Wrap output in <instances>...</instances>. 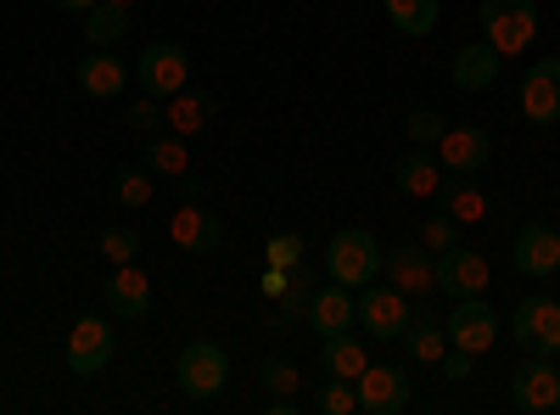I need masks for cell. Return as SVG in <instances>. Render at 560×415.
I'll return each mask as SVG.
<instances>
[{
	"label": "cell",
	"instance_id": "cell-1",
	"mask_svg": "<svg viewBox=\"0 0 560 415\" xmlns=\"http://www.w3.org/2000/svg\"><path fill=\"white\" fill-rule=\"evenodd\" d=\"M477 18H482V39L499 57L533 51V39H538V7L533 0H482Z\"/></svg>",
	"mask_w": 560,
	"mask_h": 415
},
{
	"label": "cell",
	"instance_id": "cell-2",
	"mask_svg": "<svg viewBox=\"0 0 560 415\" xmlns=\"http://www.w3.org/2000/svg\"><path fill=\"white\" fill-rule=\"evenodd\" d=\"M382 269V247L370 230H337L331 247H325V275H331L337 287H370Z\"/></svg>",
	"mask_w": 560,
	"mask_h": 415
},
{
	"label": "cell",
	"instance_id": "cell-3",
	"mask_svg": "<svg viewBox=\"0 0 560 415\" xmlns=\"http://www.w3.org/2000/svg\"><path fill=\"white\" fill-rule=\"evenodd\" d=\"M174 377H179V393H185V399H213V393L230 382V354H224V343H213V337L185 343Z\"/></svg>",
	"mask_w": 560,
	"mask_h": 415
},
{
	"label": "cell",
	"instance_id": "cell-4",
	"mask_svg": "<svg viewBox=\"0 0 560 415\" xmlns=\"http://www.w3.org/2000/svg\"><path fill=\"white\" fill-rule=\"evenodd\" d=\"M113 326L102 314H79L73 320V332H68V348H62V365H68V377H102L107 365H113Z\"/></svg>",
	"mask_w": 560,
	"mask_h": 415
},
{
	"label": "cell",
	"instance_id": "cell-5",
	"mask_svg": "<svg viewBox=\"0 0 560 415\" xmlns=\"http://www.w3.org/2000/svg\"><path fill=\"white\" fill-rule=\"evenodd\" d=\"M135 79H140V96L168 102V96H179V90L191 84V57H185L174 39H158V45H147V51H140Z\"/></svg>",
	"mask_w": 560,
	"mask_h": 415
},
{
	"label": "cell",
	"instance_id": "cell-6",
	"mask_svg": "<svg viewBox=\"0 0 560 415\" xmlns=\"http://www.w3.org/2000/svg\"><path fill=\"white\" fill-rule=\"evenodd\" d=\"M353 326H364L370 337H404L409 332V292L404 287H359V298H353Z\"/></svg>",
	"mask_w": 560,
	"mask_h": 415
},
{
	"label": "cell",
	"instance_id": "cell-7",
	"mask_svg": "<svg viewBox=\"0 0 560 415\" xmlns=\"http://www.w3.org/2000/svg\"><path fill=\"white\" fill-rule=\"evenodd\" d=\"M510 337H516L527 354H544V359H555L560 354V303L555 298H522L516 303V314H510Z\"/></svg>",
	"mask_w": 560,
	"mask_h": 415
},
{
	"label": "cell",
	"instance_id": "cell-8",
	"mask_svg": "<svg viewBox=\"0 0 560 415\" xmlns=\"http://www.w3.org/2000/svg\"><path fill=\"white\" fill-rule=\"evenodd\" d=\"M560 399V371H555V359L533 354L522 359L516 371H510V410H522V415H549Z\"/></svg>",
	"mask_w": 560,
	"mask_h": 415
},
{
	"label": "cell",
	"instance_id": "cell-9",
	"mask_svg": "<svg viewBox=\"0 0 560 415\" xmlns=\"http://www.w3.org/2000/svg\"><path fill=\"white\" fill-rule=\"evenodd\" d=\"M443 332H448V348L488 354L499 343V314L488 298H454V314L443 320Z\"/></svg>",
	"mask_w": 560,
	"mask_h": 415
},
{
	"label": "cell",
	"instance_id": "cell-10",
	"mask_svg": "<svg viewBox=\"0 0 560 415\" xmlns=\"http://www.w3.org/2000/svg\"><path fill=\"white\" fill-rule=\"evenodd\" d=\"M353 393H359V410H370V415H404L415 404V388L398 365H364L353 377Z\"/></svg>",
	"mask_w": 560,
	"mask_h": 415
},
{
	"label": "cell",
	"instance_id": "cell-11",
	"mask_svg": "<svg viewBox=\"0 0 560 415\" xmlns=\"http://www.w3.org/2000/svg\"><path fill=\"white\" fill-rule=\"evenodd\" d=\"M493 158V135L482 124H459V129H443V141H438V163L448 174H482Z\"/></svg>",
	"mask_w": 560,
	"mask_h": 415
},
{
	"label": "cell",
	"instance_id": "cell-12",
	"mask_svg": "<svg viewBox=\"0 0 560 415\" xmlns=\"http://www.w3.org/2000/svg\"><path fill=\"white\" fill-rule=\"evenodd\" d=\"M438 292L448 298H482L488 292V258L471 253V247H443L438 253Z\"/></svg>",
	"mask_w": 560,
	"mask_h": 415
},
{
	"label": "cell",
	"instance_id": "cell-13",
	"mask_svg": "<svg viewBox=\"0 0 560 415\" xmlns=\"http://www.w3.org/2000/svg\"><path fill=\"white\" fill-rule=\"evenodd\" d=\"M382 269L393 275V287L404 292H438V253L427 242H398L382 253Z\"/></svg>",
	"mask_w": 560,
	"mask_h": 415
},
{
	"label": "cell",
	"instance_id": "cell-14",
	"mask_svg": "<svg viewBox=\"0 0 560 415\" xmlns=\"http://www.w3.org/2000/svg\"><path fill=\"white\" fill-rule=\"evenodd\" d=\"M510 264H516L522 275H533V281L555 275L560 269V230L555 224H522L516 242H510Z\"/></svg>",
	"mask_w": 560,
	"mask_h": 415
},
{
	"label": "cell",
	"instance_id": "cell-15",
	"mask_svg": "<svg viewBox=\"0 0 560 415\" xmlns=\"http://www.w3.org/2000/svg\"><path fill=\"white\" fill-rule=\"evenodd\" d=\"M168 237H174V247L208 258V253L224 247V219L208 214V208H197V203H179V214L168 219Z\"/></svg>",
	"mask_w": 560,
	"mask_h": 415
},
{
	"label": "cell",
	"instance_id": "cell-16",
	"mask_svg": "<svg viewBox=\"0 0 560 415\" xmlns=\"http://www.w3.org/2000/svg\"><path fill=\"white\" fill-rule=\"evenodd\" d=\"M522 113L533 124H560V57H544L522 73Z\"/></svg>",
	"mask_w": 560,
	"mask_h": 415
},
{
	"label": "cell",
	"instance_id": "cell-17",
	"mask_svg": "<svg viewBox=\"0 0 560 415\" xmlns=\"http://www.w3.org/2000/svg\"><path fill=\"white\" fill-rule=\"evenodd\" d=\"M124 84H129V62L113 57V45H90V57L79 62V90L90 102H113L124 96Z\"/></svg>",
	"mask_w": 560,
	"mask_h": 415
},
{
	"label": "cell",
	"instance_id": "cell-18",
	"mask_svg": "<svg viewBox=\"0 0 560 415\" xmlns=\"http://www.w3.org/2000/svg\"><path fill=\"white\" fill-rule=\"evenodd\" d=\"M102 298H107V309H113L118 320H140V314L152 309V281H147V269H135V264H118V269L107 275Z\"/></svg>",
	"mask_w": 560,
	"mask_h": 415
},
{
	"label": "cell",
	"instance_id": "cell-19",
	"mask_svg": "<svg viewBox=\"0 0 560 415\" xmlns=\"http://www.w3.org/2000/svg\"><path fill=\"white\" fill-rule=\"evenodd\" d=\"M499 68H504V57L493 51L488 39H471V45H459V51L448 57V79L459 90H488L499 79Z\"/></svg>",
	"mask_w": 560,
	"mask_h": 415
},
{
	"label": "cell",
	"instance_id": "cell-20",
	"mask_svg": "<svg viewBox=\"0 0 560 415\" xmlns=\"http://www.w3.org/2000/svg\"><path fill=\"white\" fill-rule=\"evenodd\" d=\"M393 186H398L404 197H438V186H443V163H438V152H427V147L404 152L398 169H393Z\"/></svg>",
	"mask_w": 560,
	"mask_h": 415
},
{
	"label": "cell",
	"instance_id": "cell-21",
	"mask_svg": "<svg viewBox=\"0 0 560 415\" xmlns=\"http://www.w3.org/2000/svg\"><path fill=\"white\" fill-rule=\"evenodd\" d=\"M409 326L415 332H404V343H409V359L415 365H438L443 354H448V332H443V314L438 309H409Z\"/></svg>",
	"mask_w": 560,
	"mask_h": 415
},
{
	"label": "cell",
	"instance_id": "cell-22",
	"mask_svg": "<svg viewBox=\"0 0 560 415\" xmlns=\"http://www.w3.org/2000/svg\"><path fill=\"white\" fill-rule=\"evenodd\" d=\"M308 326L319 332V337H331V332H348L353 326V292L348 287H314V298H308Z\"/></svg>",
	"mask_w": 560,
	"mask_h": 415
},
{
	"label": "cell",
	"instance_id": "cell-23",
	"mask_svg": "<svg viewBox=\"0 0 560 415\" xmlns=\"http://www.w3.org/2000/svg\"><path fill=\"white\" fill-rule=\"evenodd\" d=\"M213 113H219V96H213V90H191V84H185L179 96H168V107H163V118H168L179 135L208 129V124H213Z\"/></svg>",
	"mask_w": 560,
	"mask_h": 415
},
{
	"label": "cell",
	"instance_id": "cell-24",
	"mask_svg": "<svg viewBox=\"0 0 560 415\" xmlns=\"http://www.w3.org/2000/svg\"><path fill=\"white\" fill-rule=\"evenodd\" d=\"M319 365H325V377L353 382L364 365H370V354H364V343L353 332H331V337H319Z\"/></svg>",
	"mask_w": 560,
	"mask_h": 415
},
{
	"label": "cell",
	"instance_id": "cell-25",
	"mask_svg": "<svg viewBox=\"0 0 560 415\" xmlns=\"http://www.w3.org/2000/svg\"><path fill=\"white\" fill-rule=\"evenodd\" d=\"M438 203H443V214L459 219V224H477V219L488 214V197L471 186V174H454L448 186H438Z\"/></svg>",
	"mask_w": 560,
	"mask_h": 415
},
{
	"label": "cell",
	"instance_id": "cell-26",
	"mask_svg": "<svg viewBox=\"0 0 560 415\" xmlns=\"http://www.w3.org/2000/svg\"><path fill=\"white\" fill-rule=\"evenodd\" d=\"M129 34V7H118V0H96V7L84 12V39L90 45H118Z\"/></svg>",
	"mask_w": 560,
	"mask_h": 415
},
{
	"label": "cell",
	"instance_id": "cell-27",
	"mask_svg": "<svg viewBox=\"0 0 560 415\" xmlns=\"http://www.w3.org/2000/svg\"><path fill=\"white\" fill-rule=\"evenodd\" d=\"M382 7H387V18H393L398 34L427 39L438 28V7H443V0H382Z\"/></svg>",
	"mask_w": 560,
	"mask_h": 415
},
{
	"label": "cell",
	"instance_id": "cell-28",
	"mask_svg": "<svg viewBox=\"0 0 560 415\" xmlns=\"http://www.w3.org/2000/svg\"><path fill=\"white\" fill-rule=\"evenodd\" d=\"M113 197L124 208H147L152 203V169L147 163H118L113 169Z\"/></svg>",
	"mask_w": 560,
	"mask_h": 415
},
{
	"label": "cell",
	"instance_id": "cell-29",
	"mask_svg": "<svg viewBox=\"0 0 560 415\" xmlns=\"http://www.w3.org/2000/svg\"><path fill=\"white\" fill-rule=\"evenodd\" d=\"M314 410H319V415H359V393H353V382L325 377V388L314 393Z\"/></svg>",
	"mask_w": 560,
	"mask_h": 415
},
{
	"label": "cell",
	"instance_id": "cell-30",
	"mask_svg": "<svg viewBox=\"0 0 560 415\" xmlns=\"http://www.w3.org/2000/svg\"><path fill=\"white\" fill-rule=\"evenodd\" d=\"M443 129H448V124H443L438 107H415V113L404 118V135H409L415 147H438V141H443Z\"/></svg>",
	"mask_w": 560,
	"mask_h": 415
},
{
	"label": "cell",
	"instance_id": "cell-31",
	"mask_svg": "<svg viewBox=\"0 0 560 415\" xmlns=\"http://www.w3.org/2000/svg\"><path fill=\"white\" fill-rule=\"evenodd\" d=\"M185 163H191V158H185V141H179V135H168V141H152L147 147V169L152 174H185Z\"/></svg>",
	"mask_w": 560,
	"mask_h": 415
},
{
	"label": "cell",
	"instance_id": "cell-32",
	"mask_svg": "<svg viewBox=\"0 0 560 415\" xmlns=\"http://www.w3.org/2000/svg\"><path fill=\"white\" fill-rule=\"evenodd\" d=\"M102 253L113 258V264H135V253H140V237L129 224H107L102 230Z\"/></svg>",
	"mask_w": 560,
	"mask_h": 415
},
{
	"label": "cell",
	"instance_id": "cell-33",
	"mask_svg": "<svg viewBox=\"0 0 560 415\" xmlns=\"http://www.w3.org/2000/svg\"><path fill=\"white\" fill-rule=\"evenodd\" d=\"M264 258H269L275 269H298V264H303V237L280 230V237H269V242H264Z\"/></svg>",
	"mask_w": 560,
	"mask_h": 415
},
{
	"label": "cell",
	"instance_id": "cell-34",
	"mask_svg": "<svg viewBox=\"0 0 560 415\" xmlns=\"http://www.w3.org/2000/svg\"><path fill=\"white\" fill-rule=\"evenodd\" d=\"M258 382H264L269 393H298L303 377H298V365H292V359H264V365H258Z\"/></svg>",
	"mask_w": 560,
	"mask_h": 415
},
{
	"label": "cell",
	"instance_id": "cell-35",
	"mask_svg": "<svg viewBox=\"0 0 560 415\" xmlns=\"http://www.w3.org/2000/svg\"><path fill=\"white\" fill-rule=\"evenodd\" d=\"M420 242H427L432 253L454 247V242H459V219H448V214H432L427 224H420Z\"/></svg>",
	"mask_w": 560,
	"mask_h": 415
},
{
	"label": "cell",
	"instance_id": "cell-36",
	"mask_svg": "<svg viewBox=\"0 0 560 415\" xmlns=\"http://www.w3.org/2000/svg\"><path fill=\"white\" fill-rule=\"evenodd\" d=\"M124 118H129V129H158V124H163V102H158V96H140Z\"/></svg>",
	"mask_w": 560,
	"mask_h": 415
},
{
	"label": "cell",
	"instance_id": "cell-37",
	"mask_svg": "<svg viewBox=\"0 0 560 415\" xmlns=\"http://www.w3.org/2000/svg\"><path fill=\"white\" fill-rule=\"evenodd\" d=\"M471 359H477V354H465V348H454V354H443L438 365H443V377H448V382H465V377H471Z\"/></svg>",
	"mask_w": 560,
	"mask_h": 415
},
{
	"label": "cell",
	"instance_id": "cell-38",
	"mask_svg": "<svg viewBox=\"0 0 560 415\" xmlns=\"http://www.w3.org/2000/svg\"><path fill=\"white\" fill-rule=\"evenodd\" d=\"M287 287H292V269H264V298H287Z\"/></svg>",
	"mask_w": 560,
	"mask_h": 415
},
{
	"label": "cell",
	"instance_id": "cell-39",
	"mask_svg": "<svg viewBox=\"0 0 560 415\" xmlns=\"http://www.w3.org/2000/svg\"><path fill=\"white\" fill-rule=\"evenodd\" d=\"M174 192H179L185 203H191V197L202 192V180H197V174H174Z\"/></svg>",
	"mask_w": 560,
	"mask_h": 415
},
{
	"label": "cell",
	"instance_id": "cell-40",
	"mask_svg": "<svg viewBox=\"0 0 560 415\" xmlns=\"http://www.w3.org/2000/svg\"><path fill=\"white\" fill-rule=\"evenodd\" d=\"M57 7H62V12H79V18H84L90 7H96V0H57Z\"/></svg>",
	"mask_w": 560,
	"mask_h": 415
},
{
	"label": "cell",
	"instance_id": "cell-41",
	"mask_svg": "<svg viewBox=\"0 0 560 415\" xmlns=\"http://www.w3.org/2000/svg\"><path fill=\"white\" fill-rule=\"evenodd\" d=\"M118 7H135V0H118Z\"/></svg>",
	"mask_w": 560,
	"mask_h": 415
},
{
	"label": "cell",
	"instance_id": "cell-42",
	"mask_svg": "<svg viewBox=\"0 0 560 415\" xmlns=\"http://www.w3.org/2000/svg\"><path fill=\"white\" fill-rule=\"evenodd\" d=\"M555 371H560V354H555Z\"/></svg>",
	"mask_w": 560,
	"mask_h": 415
}]
</instances>
